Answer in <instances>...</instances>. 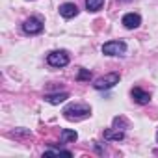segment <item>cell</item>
I'll return each mask as SVG.
<instances>
[{
    "instance_id": "obj_1",
    "label": "cell",
    "mask_w": 158,
    "mask_h": 158,
    "mask_svg": "<svg viewBox=\"0 0 158 158\" xmlns=\"http://www.w3.org/2000/svg\"><path fill=\"white\" fill-rule=\"evenodd\" d=\"M91 114V108L88 104H80V102H76V104H69L65 110H63V115L65 119L69 121H78V119H84Z\"/></svg>"
},
{
    "instance_id": "obj_12",
    "label": "cell",
    "mask_w": 158,
    "mask_h": 158,
    "mask_svg": "<svg viewBox=\"0 0 158 158\" xmlns=\"http://www.w3.org/2000/svg\"><path fill=\"white\" fill-rule=\"evenodd\" d=\"M104 6V0H86V8H88V11H99L101 8Z\"/></svg>"
},
{
    "instance_id": "obj_14",
    "label": "cell",
    "mask_w": 158,
    "mask_h": 158,
    "mask_svg": "<svg viewBox=\"0 0 158 158\" xmlns=\"http://www.w3.org/2000/svg\"><path fill=\"white\" fill-rule=\"evenodd\" d=\"M114 125H115V127H119V125H121V127H127L128 123H127L123 117H115V119H114Z\"/></svg>"
},
{
    "instance_id": "obj_4",
    "label": "cell",
    "mask_w": 158,
    "mask_h": 158,
    "mask_svg": "<svg viewBox=\"0 0 158 158\" xmlns=\"http://www.w3.org/2000/svg\"><path fill=\"white\" fill-rule=\"evenodd\" d=\"M47 61L52 67H65L69 63V56H67L65 50H54V52H50L47 56Z\"/></svg>"
},
{
    "instance_id": "obj_10",
    "label": "cell",
    "mask_w": 158,
    "mask_h": 158,
    "mask_svg": "<svg viewBox=\"0 0 158 158\" xmlns=\"http://www.w3.org/2000/svg\"><path fill=\"white\" fill-rule=\"evenodd\" d=\"M125 138V134H123V130H114V128H108V130H104V139H115V141H119V139H123Z\"/></svg>"
},
{
    "instance_id": "obj_11",
    "label": "cell",
    "mask_w": 158,
    "mask_h": 158,
    "mask_svg": "<svg viewBox=\"0 0 158 158\" xmlns=\"http://www.w3.org/2000/svg\"><path fill=\"white\" fill-rule=\"evenodd\" d=\"M76 138H78V134H76L74 130H69V128H63V130H61V141H63V143L76 141Z\"/></svg>"
},
{
    "instance_id": "obj_7",
    "label": "cell",
    "mask_w": 158,
    "mask_h": 158,
    "mask_svg": "<svg viewBox=\"0 0 158 158\" xmlns=\"http://www.w3.org/2000/svg\"><path fill=\"white\" fill-rule=\"evenodd\" d=\"M60 15H61V17H65V19L76 17V15H78V8H76L74 4H71V2L61 4V6H60Z\"/></svg>"
},
{
    "instance_id": "obj_9",
    "label": "cell",
    "mask_w": 158,
    "mask_h": 158,
    "mask_svg": "<svg viewBox=\"0 0 158 158\" xmlns=\"http://www.w3.org/2000/svg\"><path fill=\"white\" fill-rule=\"evenodd\" d=\"M69 99V93H54V95H45V101L50 104H61Z\"/></svg>"
},
{
    "instance_id": "obj_15",
    "label": "cell",
    "mask_w": 158,
    "mask_h": 158,
    "mask_svg": "<svg viewBox=\"0 0 158 158\" xmlns=\"http://www.w3.org/2000/svg\"><path fill=\"white\" fill-rule=\"evenodd\" d=\"M156 141H158V132H156Z\"/></svg>"
},
{
    "instance_id": "obj_3",
    "label": "cell",
    "mask_w": 158,
    "mask_h": 158,
    "mask_svg": "<svg viewBox=\"0 0 158 158\" xmlns=\"http://www.w3.org/2000/svg\"><path fill=\"white\" fill-rule=\"evenodd\" d=\"M102 52L106 56H119V54L127 52V45H125V41H108L102 45Z\"/></svg>"
},
{
    "instance_id": "obj_5",
    "label": "cell",
    "mask_w": 158,
    "mask_h": 158,
    "mask_svg": "<svg viewBox=\"0 0 158 158\" xmlns=\"http://www.w3.org/2000/svg\"><path fill=\"white\" fill-rule=\"evenodd\" d=\"M23 30H24L26 34H30V35H35V34H39V32L43 30V23H41V19H37V17H30V19H26V21L23 23Z\"/></svg>"
},
{
    "instance_id": "obj_8",
    "label": "cell",
    "mask_w": 158,
    "mask_h": 158,
    "mask_svg": "<svg viewBox=\"0 0 158 158\" xmlns=\"http://www.w3.org/2000/svg\"><path fill=\"white\" fill-rule=\"evenodd\" d=\"M132 99H134L138 104H149V102H151V95H149L147 91L139 89V88H134V89H132Z\"/></svg>"
},
{
    "instance_id": "obj_2",
    "label": "cell",
    "mask_w": 158,
    "mask_h": 158,
    "mask_svg": "<svg viewBox=\"0 0 158 158\" xmlns=\"http://www.w3.org/2000/svg\"><path fill=\"white\" fill-rule=\"evenodd\" d=\"M119 73H110V74H104V76H101V78H97L95 80V84H93V88L95 89H110V88H114L115 84H119Z\"/></svg>"
},
{
    "instance_id": "obj_6",
    "label": "cell",
    "mask_w": 158,
    "mask_h": 158,
    "mask_svg": "<svg viewBox=\"0 0 158 158\" xmlns=\"http://www.w3.org/2000/svg\"><path fill=\"white\" fill-rule=\"evenodd\" d=\"M139 23H141V17H139L138 13H127V15L123 17V24H125V28H128V30L138 28Z\"/></svg>"
},
{
    "instance_id": "obj_13",
    "label": "cell",
    "mask_w": 158,
    "mask_h": 158,
    "mask_svg": "<svg viewBox=\"0 0 158 158\" xmlns=\"http://www.w3.org/2000/svg\"><path fill=\"white\" fill-rule=\"evenodd\" d=\"M78 80H89V78H91V73L89 71H86V69H80V71H78Z\"/></svg>"
}]
</instances>
